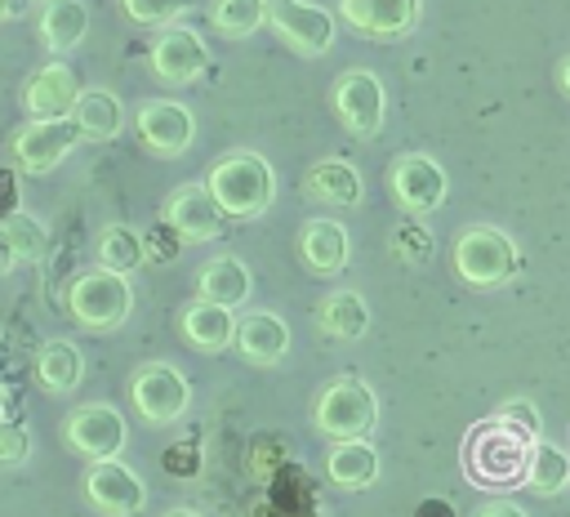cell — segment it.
Returning a JSON list of instances; mask_svg holds the SVG:
<instances>
[{"label":"cell","mask_w":570,"mask_h":517,"mask_svg":"<svg viewBox=\"0 0 570 517\" xmlns=\"http://www.w3.org/2000/svg\"><path fill=\"white\" fill-rule=\"evenodd\" d=\"M534 495H561L570 490V450L552 446V441H530V459H525V477H521Z\"/></svg>","instance_id":"28"},{"label":"cell","mask_w":570,"mask_h":517,"mask_svg":"<svg viewBox=\"0 0 570 517\" xmlns=\"http://www.w3.org/2000/svg\"><path fill=\"white\" fill-rule=\"evenodd\" d=\"M40 4H45V0H40Z\"/></svg>","instance_id":"43"},{"label":"cell","mask_w":570,"mask_h":517,"mask_svg":"<svg viewBox=\"0 0 570 517\" xmlns=\"http://www.w3.org/2000/svg\"><path fill=\"white\" fill-rule=\"evenodd\" d=\"M334 111L343 120L347 134L356 138H374L383 129V111H387V94H383V80L365 67H352L334 80Z\"/></svg>","instance_id":"7"},{"label":"cell","mask_w":570,"mask_h":517,"mask_svg":"<svg viewBox=\"0 0 570 517\" xmlns=\"http://www.w3.org/2000/svg\"><path fill=\"white\" fill-rule=\"evenodd\" d=\"M316 428L334 441H356V437H370L374 419H379V397L365 379H334L316 392V410H312Z\"/></svg>","instance_id":"3"},{"label":"cell","mask_w":570,"mask_h":517,"mask_svg":"<svg viewBox=\"0 0 570 517\" xmlns=\"http://www.w3.org/2000/svg\"><path fill=\"white\" fill-rule=\"evenodd\" d=\"M4 401H9V392H4V383H0V414H4Z\"/></svg>","instance_id":"42"},{"label":"cell","mask_w":570,"mask_h":517,"mask_svg":"<svg viewBox=\"0 0 570 517\" xmlns=\"http://www.w3.org/2000/svg\"><path fill=\"white\" fill-rule=\"evenodd\" d=\"M138 263H142V236H138L134 227L116 223V227H107V232L98 236V267L129 276Z\"/></svg>","instance_id":"30"},{"label":"cell","mask_w":570,"mask_h":517,"mask_svg":"<svg viewBox=\"0 0 570 517\" xmlns=\"http://www.w3.org/2000/svg\"><path fill=\"white\" fill-rule=\"evenodd\" d=\"M89 31V9L85 0H45L40 9V40L53 49V53H67L85 40Z\"/></svg>","instance_id":"25"},{"label":"cell","mask_w":570,"mask_h":517,"mask_svg":"<svg viewBox=\"0 0 570 517\" xmlns=\"http://www.w3.org/2000/svg\"><path fill=\"white\" fill-rule=\"evenodd\" d=\"M232 343L240 348V357L249 365H276L289 352V325L276 312H245L236 321V339Z\"/></svg>","instance_id":"18"},{"label":"cell","mask_w":570,"mask_h":517,"mask_svg":"<svg viewBox=\"0 0 570 517\" xmlns=\"http://www.w3.org/2000/svg\"><path fill=\"white\" fill-rule=\"evenodd\" d=\"M160 218H165V227H169L178 241H187V245L214 241L218 227H223V209H218V201L209 196L205 183H183V187H174V192L165 196Z\"/></svg>","instance_id":"14"},{"label":"cell","mask_w":570,"mask_h":517,"mask_svg":"<svg viewBox=\"0 0 570 517\" xmlns=\"http://www.w3.org/2000/svg\"><path fill=\"white\" fill-rule=\"evenodd\" d=\"M4 232H9V241H13L18 263H22V258H27V263H40V258L49 254V232H45V223H40L36 214L13 209V214L4 218Z\"/></svg>","instance_id":"31"},{"label":"cell","mask_w":570,"mask_h":517,"mask_svg":"<svg viewBox=\"0 0 570 517\" xmlns=\"http://www.w3.org/2000/svg\"><path fill=\"white\" fill-rule=\"evenodd\" d=\"M22 459H27V428L0 423V464H22Z\"/></svg>","instance_id":"35"},{"label":"cell","mask_w":570,"mask_h":517,"mask_svg":"<svg viewBox=\"0 0 570 517\" xmlns=\"http://www.w3.org/2000/svg\"><path fill=\"white\" fill-rule=\"evenodd\" d=\"M316 325L330 334V339H361L370 330V308L356 290H334L325 294V303L316 308Z\"/></svg>","instance_id":"27"},{"label":"cell","mask_w":570,"mask_h":517,"mask_svg":"<svg viewBox=\"0 0 570 517\" xmlns=\"http://www.w3.org/2000/svg\"><path fill=\"white\" fill-rule=\"evenodd\" d=\"M525 459H530V441L517 437L512 428L494 423V419L472 428V437L463 446L468 477L481 481V486H517L525 477Z\"/></svg>","instance_id":"2"},{"label":"cell","mask_w":570,"mask_h":517,"mask_svg":"<svg viewBox=\"0 0 570 517\" xmlns=\"http://www.w3.org/2000/svg\"><path fill=\"white\" fill-rule=\"evenodd\" d=\"M13 263H18V254H13V241H9V232H4V223H0V276L13 272Z\"/></svg>","instance_id":"38"},{"label":"cell","mask_w":570,"mask_h":517,"mask_svg":"<svg viewBox=\"0 0 570 517\" xmlns=\"http://www.w3.org/2000/svg\"><path fill=\"white\" fill-rule=\"evenodd\" d=\"M85 499L107 513V517H134L142 513L147 504V486L142 477L120 464V459H89V472H85Z\"/></svg>","instance_id":"11"},{"label":"cell","mask_w":570,"mask_h":517,"mask_svg":"<svg viewBox=\"0 0 570 517\" xmlns=\"http://www.w3.org/2000/svg\"><path fill=\"white\" fill-rule=\"evenodd\" d=\"M267 27L298 53L316 58L330 53L334 45V18L330 9L312 4V0H267Z\"/></svg>","instance_id":"10"},{"label":"cell","mask_w":570,"mask_h":517,"mask_svg":"<svg viewBox=\"0 0 570 517\" xmlns=\"http://www.w3.org/2000/svg\"><path fill=\"white\" fill-rule=\"evenodd\" d=\"M490 419H494V423H503V428H512V432H517V437H525V441H539V432H543V414H539V406H534V401H525V397L503 401Z\"/></svg>","instance_id":"32"},{"label":"cell","mask_w":570,"mask_h":517,"mask_svg":"<svg viewBox=\"0 0 570 517\" xmlns=\"http://www.w3.org/2000/svg\"><path fill=\"white\" fill-rule=\"evenodd\" d=\"M36 379H40V388L45 392H76L80 388V379H85V357H80V348L71 343V339H49L45 348H40V357H36Z\"/></svg>","instance_id":"23"},{"label":"cell","mask_w":570,"mask_h":517,"mask_svg":"<svg viewBox=\"0 0 570 517\" xmlns=\"http://www.w3.org/2000/svg\"><path fill=\"white\" fill-rule=\"evenodd\" d=\"M71 120L80 125L85 138L107 143V138H116L125 129V107H120V98L111 89H80V98L71 107Z\"/></svg>","instance_id":"24"},{"label":"cell","mask_w":570,"mask_h":517,"mask_svg":"<svg viewBox=\"0 0 570 517\" xmlns=\"http://www.w3.org/2000/svg\"><path fill=\"white\" fill-rule=\"evenodd\" d=\"M4 13H13V0H0V18H4Z\"/></svg>","instance_id":"41"},{"label":"cell","mask_w":570,"mask_h":517,"mask_svg":"<svg viewBox=\"0 0 570 517\" xmlns=\"http://www.w3.org/2000/svg\"><path fill=\"white\" fill-rule=\"evenodd\" d=\"M138 138L156 152V156H183L196 138V116L183 103L169 98H151L138 107Z\"/></svg>","instance_id":"15"},{"label":"cell","mask_w":570,"mask_h":517,"mask_svg":"<svg viewBox=\"0 0 570 517\" xmlns=\"http://www.w3.org/2000/svg\"><path fill=\"white\" fill-rule=\"evenodd\" d=\"M196 285H200V299L223 303V308H240L249 299V290H254V276H249V267L236 254H223V258H209L200 267Z\"/></svg>","instance_id":"22"},{"label":"cell","mask_w":570,"mask_h":517,"mask_svg":"<svg viewBox=\"0 0 570 517\" xmlns=\"http://www.w3.org/2000/svg\"><path fill=\"white\" fill-rule=\"evenodd\" d=\"M209 22L227 40H245L267 22V0H214L209 4Z\"/></svg>","instance_id":"29"},{"label":"cell","mask_w":570,"mask_h":517,"mask_svg":"<svg viewBox=\"0 0 570 517\" xmlns=\"http://www.w3.org/2000/svg\"><path fill=\"white\" fill-rule=\"evenodd\" d=\"M165 517H200V513H191V508H174V513H165Z\"/></svg>","instance_id":"40"},{"label":"cell","mask_w":570,"mask_h":517,"mask_svg":"<svg viewBox=\"0 0 570 517\" xmlns=\"http://www.w3.org/2000/svg\"><path fill=\"white\" fill-rule=\"evenodd\" d=\"M387 187H392V196H396V205H401L405 214H432V209H441V201H445V192H450V178H445V169H441L432 156L405 152V156L392 165Z\"/></svg>","instance_id":"12"},{"label":"cell","mask_w":570,"mask_h":517,"mask_svg":"<svg viewBox=\"0 0 570 517\" xmlns=\"http://www.w3.org/2000/svg\"><path fill=\"white\" fill-rule=\"evenodd\" d=\"M67 303H71V316L85 325V330H120L129 308H134V290H129V276L120 272H107V267H89L71 281L67 290Z\"/></svg>","instance_id":"4"},{"label":"cell","mask_w":570,"mask_h":517,"mask_svg":"<svg viewBox=\"0 0 570 517\" xmlns=\"http://www.w3.org/2000/svg\"><path fill=\"white\" fill-rule=\"evenodd\" d=\"M307 192L316 196V201H330V205H361V169L356 165H347V160H338V156H330V160H316L312 169H307Z\"/></svg>","instance_id":"26"},{"label":"cell","mask_w":570,"mask_h":517,"mask_svg":"<svg viewBox=\"0 0 570 517\" xmlns=\"http://www.w3.org/2000/svg\"><path fill=\"white\" fill-rule=\"evenodd\" d=\"M76 98H80V85H76V76H71L67 62H45V67L27 80V89H22V107L31 111V120L71 116Z\"/></svg>","instance_id":"17"},{"label":"cell","mask_w":570,"mask_h":517,"mask_svg":"<svg viewBox=\"0 0 570 517\" xmlns=\"http://www.w3.org/2000/svg\"><path fill=\"white\" fill-rule=\"evenodd\" d=\"M62 437L85 459H116L125 450V441H129V428H125V414L116 406L89 401V406H80V410L67 414Z\"/></svg>","instance_id":"9"},{"label":"cell","mask_w":570,"mask_h":517,"mask_svg":"<svg viewBox=\"0 0 570 517\" xmlns=\"http://www.w3.org/2000/svg\"><path fill=\"white\" fill-rule=\"evenodd\" d=\"M183 334L191 348L200 352H223L232 339H236V316L232 308L223 303H209V299H196L183 308Z\"/></svg>","instance_id":"20"},{"label":"cell","mask_w":570,"mask_h":517,"mask_svg":"<svg viewBox=\"0 0 570 517\" xmlns=\"http://www.w3.org/2000/svg\"><path fill=\"white\" fill-rule=\"evenodd\" d=\"M205 67H209V45L200 40V31L183 22L160 27V36L151 40V71L165 85H191L196 76H205Z\"/></svg>","instance_id":"13"},{"label":"cell","mask_w":570,"mask_h":517,"mask_svg":"<svg viewBox=\"0 0 570 517\" xmlns=\"http://www.w3.org/2000/svg\"><path fill=\"white\" fill-rule=\"evenodd\" d=\"M298 254H303V263H307L316 276H334V272L347 267L352 241H347L343 223H334V218H312V223L298 232Z\"/></svg>","instance_id":"19"},{"label":"cell","mask_w":570,"mask_h":517,"mask_svg":"<svg viewBox=\"0 0 570 517\" xmlns=\"http://www.w3.org/2000/svg\"><path fill=\"white\" fill-rule=\"evenodd\" d=\"M521 267L517 258V245L499 232V227H463L459 241H454V272L476 285V290H490V285H503L512 281Z\"/></svg>","instance_id":"5"},{"label":"cell","mask_w":570,"mask_h":517,"mask_svg":"<svg viewBox=\"0 0 570 517\" xmlns=\"http://www.w3.org/2000/svg\"><path fill=\"white\" fill-rule=\"evenodd\" d=\"M120 4L134 22H147V27H169L178 13L191 9V0H120Z\"/></svg>","instance_id":"33"},{"label":"cell","mask_w":570,"mask_h":517,"mask_svg":"<svg viewBox=\"0 0 570 517\" xmlns=\"http://www.w3.org/2000/svg\"><path fill=\"white\" fill-rule=\"evenodd\" d=\"M476 517H525V508H517L512 499H490L476 508Z\"/></svg>","instance_id":"36"},{"label":"cell","mask_w":570,"mask_h":517,"mask_svg":"<svg viewBox=\"0 0 570 517\" xmlns=\"http://www.w3.org/2000/svg\"><path fill=\"white\" fill-rule=\"evenodd\" d=\"M129 401H134V410H138L147 423H174V419L187 410L191 388H187V379H183L174 365L147 361V365H138L134 379H129Z\"/></svg>","instance_id":"8"},{"label":"cell","mask_w":570,"mask_h":517,"mask_svg":"<svg viewBox=\"0 0 570 517\" xmlns=\"http://www.w3.org/2000/svg\"><path fill=\"white\" fill-rule=\"evenodd\" d=\"M205 187L223 218H258L276 196V174L258 152H232L209 169Z\"/></svg>","instance_id":"1"},{"label":"cell","mask_w":570,"mask_h":517,"mask_svg":"<svg viewBox=\"0 0 570 517\" xmlns=\"http://www.w3.org/2000/svg\"><path fill=\"white\" fill-rule=\"evenodd\" d=\"M419 9H423L419 0H338L343 22L352 31H361V36H379V40L414 31Z\"/></svg>","instance_id":"16"},{"label":"cell","mask_w":570,"mask_h":517,"mask_svg":"<svg viewBox=\"0 0 570 517\" xmlns=\"http://www.w3.org/2000/svg\"><path fill=\"white\" fill-rule=\"evenodd\" d=\"M392 245H396L401 258H414V263H423V258L432 254V236H428L423 223H405V227L392 236Z\"/></svg>","instance_id":"34"},{"label":"cell","mask_w":570,"mask_h":517,"mask_svg":"<svg viewBox=\"0 0 570 517\" xmlns=\"http://www.w3.org/2000/svg\"><path fill=\"white\" fill-rule=\"evenodd\" d=\"M557 85H561V94L570 98V53L561 58V67H557Z\"/></svg>","instance_id":"39"},{"label":"cell","mask_w":570,"mask_h":517,"mask_svg":"<svg viewBox=\"0 0 570 517\" xmlns=\"http://www.w3.org/2000/svg\"><path fill=\"white\" fill-rule=\"evenodd\" d=\"M414 517H454V504L450 499H423L414 508Z\"/></svg>","instance_id":"37"},{"label":"cell","mask_w":570,"mask_h":517,"mask_svg":"<svg viewBox=\"0 0 570 517\" xmlns=\"http://www.w3.org/2000/svg\"><path fill=\"white\" fill-rule=\"evenodd\" d=\"M80 138H85V134H80V125H76L71 116L27 120L22 129H13L9 152H13L18 169H27V174H49L53 165H62V160L76 152Z\"/></svg>","instance_id":"6"},{"label":"cell","mask_w":570,"mask_h":517,"mask_svg":"<svg viewBox=\"0 0 570 517\" xmlns=\"http://www.w3.org/2000/svg\"><path fill=\"white\" fill-rule=\"evenodd\" d=\"M325 472H330V481L343 486V490H365V486L379 481V450H374L365 437H356V441H334L330 455H325Z\"/></svg>","instance_id":"21"}]
</instances>
